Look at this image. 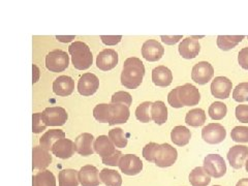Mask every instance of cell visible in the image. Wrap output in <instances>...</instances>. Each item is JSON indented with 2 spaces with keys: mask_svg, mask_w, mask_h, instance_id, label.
Here are the masks:
<instances>
[{
  "mask_svg": "<svg viewBox=\"0 0 248 186\" xmlns=\"http://www.w3.org/2000/svg\"><path fill=\"white\" fill-rule=\"evenodd\" d=\"M145 76V66L141 59L137 57H129L124 61L122 73H121V84L128 89H136L143 82Z\"/></svg>",
  "mask_w": 248,
  "mask_h": 186,
  "instance_id": "obj_1",
  "label": "cell"
},
{
  "mask_svg": "<svg viewBox=\"0 0 248 186\" xmlns=\"http://www.w3.org/2000/svg\"><path fill=\"white\" fill-rule=\"evenodd\" d=\"M68 52L72 55L74 67L79 71L88 69L93 62V56L89 46L83 42H75L68 46Z\"/></svg>",
  "mask_w": 248,
  "mask_h": 186,
  "instance_id": "obj_2",
  "label": "cell"
},
{
  "mask_svg": "<svg viewBox=\"0 0 248 186\" xmlns=\"http://www.w3.org/2000/svg\"><path fill=\"white\" fill-rule=\"evenodd\" d=\"M177 99L182 107L197 106L201 100V93L193 85L186 83L183 86H177Z\"/></svg>",
  "mask_w": 248,
  "mask_h": 186,
  "instance_id": "obj_3",
  "label": "cell"
},
{
  "mask_svg": "<svg viewBox=\"0 0 248 186\" xmlns=\"http://www.w3.org/2000/svg\"><path fill=\"white\" fill-rule=\"evenodd\" d=\"M69 64L67 53L62 50L51 51L46 56V67L53 73H61L65 71Z\"/></svg>",
  "mask_w": 248,
  "mask_h": 186,
  "instance_id": "obj_4",
  "label": "cell"
},
{
  "mask_svg": "<svg viewBox=\"0 0 248 186\" xmlns=\"http://www.w3.org/2000/svg\"><path fill=\"white\" fill-rule=\"evenodd\" d=\"M206 172L214 178H220L227 173V165L224 159L218 154H209L204 158Z\"/></svg>",
  "mask_w": 248,
  "mask_h": 186,
  "instance_id": "obj_5",
  "label": "cell"
},
{
  "mask_svg": "<svg viewBox=\"0 0 248 186\" xmlns=\"http://www.w3.org/2000/svg\"><path fill=\"white\" fill-rule=\"evenodd\" d=\"M178 158V152L176 148L170 144H159L156 158L154 164L158 168H169L172 167Z\"/></svg>",
  "mask_w": 248,
  "mask_h": 186,
  "instance_id": "obj_6",
  "label": "cell"
},
{
  "mask_svg": "<svg viewBox=\"0 0 248 186\" xmlns=\"http://www.w3.org/2000/svg\"><path fill=\"white\" fill-rule=\"evenodd\" d=\"M43 119L46 126H62L67 120L65 108L61 107L46 108L42 113Z\"/></svg>",
  "mask_w": 248,
  "mask_h": 186,
  "instance_id": "obj_7",
  "label": "cell"
},
{
  "mask_svg": "<svg viewBox=\"0 0 248 186\" xmlns=\"http://www.w3.org/2000/svg\"><path fill=\"white\" fill-rule=\"evenodd\" d=\"M119 169L127 176H136L142 172L143 162L135 154H124L119 161Z\"/></svg>",
  "mask_w": 248,
  "mask_h": 186,
  "instance_id": "obj_8",
  "label": "cell"
},
{
  "mask_svg": "<svg viewBox=\"0 0 248 186\" xmlns=\"http://www.w3.org/2000/svg\"><path fill=\"white\" fill-rule=\"evenodd\" d=\"M227 137V130L219 123H210L202 129V138L208 144H219Z\"/></svg>",
  "mask_w": 248,
  "mask_h": 186,
  "instance_id": "obj_9",
  "label": "cell"
},
{
  "mask_svg": "<svg viewBox=\"0 0 248 186\" xmlns=\"http://www.w3.org/2000/svg\"><path fill=\"white\" fill-rule=\"evenodd\" d=\"M214 76L213 66L207 61H201L192 67L191 79L200 85H205Z\"/></svg>",
  "mask_w": 248,
  "mask_h": 186,
  "instance_id": "obj_10",
  "label": "cell"
},
{
  "mask_svg": "<svg viewBox=\"0 0 248 186\" xmlns=\"http://www.w3.org/2000/svg\"><path fill=\"white\" fill-rule=\"evenodd\" d=\"M99 87L98 78L92 73H86L80 77L78 82V91L81 95L90 96L97 91Z\"/></svg>",
  "mask_w": 248,
  "mask_h": 186,
  "instance_id": "obj_11",
  "label": "cell"
},
{
  "mask_svg": "<svg viewBox=\"0 0 248 186\" xmlns=\"http://www.w3.org/2000/svg\"><path fill=\"white\" fill-rule=\"evenodd\" d=\"M118 63V54L113 49H105L98 53L96 57V66L100 71L108 72L116 67Z\"/></svg>",
  "mask_w": 248,
  "mask_h": 186,
  "instance_id": "obj_12",
  "label": "cell"
},
{
  "mask_svg": "<svg viewBox=\"0 0 248 186\" xmlns=\"http://www.w3.org/2000/svg\"><path fill=\"white\" fill-rule=\"evenodd\" d=\"M165 49L161 44L155 40L146 41L142 46V55L143 57L150 62L158 61L164 56Z\"/></svg>",
  "mask_w": 248,
  "mask_h": 186,
  "instance_id": "obj_13",
  "label": "cell"
},
{
  "mask_svg": "<svg viewBox=\"0 0 248 186\" xmlns=\"http://www.w3.org/2000/svg\"><path fill=\"white\" fill-rule=\"evenodd\" d=\"M248 157V147L244 145L232 146L228 152V160L232 169L239 170L243 167Z\"/></svg>",
  "mask_w": 248,
  "mask_h": 186,
  "instance_id": "obj_14",
  "label": "cell"
},
{
  "mask_svg": "<svg viewBox=\"0 0 248 186\" xmlns=\"http://www.w3.org/2000/svg\"><path fill=\"white\" fill-rule=\"evenodd\" d=\"M76 152L82 156H89L94 153V137L89 133H83L75 140Z\"/></svg>",
  "mask_w": 248,
  "mask_h": 186,
  "instance_id": "obj_15",
  "label": "cell"
},
{
  "mask_svg": "<svg viewBox=\"0 0 248 186\" xmlns=\"http://www.w3.org/2000/svg\"><path fill=\"white\" fill-rule=\"evenodd\" d=\"M232 84L227 77H216L211 84V93L216 98L226 99L230 96Z\"/></svg>",
  "mask_w": 248,
  "mask_h": 186,
  "instance_id": "obj_16",
  "label": "cell"
},
{
  "mask_svg": "<svg viewBox=\"0 0 248 186\" xmlns=\"http://www.w3.org/2000/svg\"><path fill=\"white\" fill-rule=\"evenodd\" d=\"M110 105V117H108V125L125 123L129 118V108L122 104H108Z\"/></svg>",
  "mask_w": 248,
  "mask_h": 186,
  "instance_id": "obj_17",
  "label": "cell"
},
{
  "mask_svg": "<svg viewBox=\"0 0 248 186\" xmlns=\"http://www.w3.org/2000/svg\"><path fill=\"white\" fill-rule=\"evenodd\" d=\"M99 179V172L94 166H84L79 170V182L82 186H98Z\"/></svg>",
  "mask_w": 248,
  "mask_h": 186,
  "instance_id": "obj_18",
  "label": "cell"
},
{
  "mask_svg": "<svg viewBox=\"0 0 248 186\" xmlns=\"http://www.w3.org/2000/svg\"><path fill=\"white\" fill-rule=\"evenodd\" d=\"M53 154L61 159L71 158L76 152L75 143L69 139H60L55 144L53 145L52 148Z\"/></svg>",
  "mask_w": 248,
  "mask_h": 186,
  "instance_id": "obj_19",
  "label": "cell"
},
{
  "mask_svg": "<svg viewBox=\"0 0 248 186\" xmlns=\"http://www.w3.org/2000/svg\"><path fill=\"white\" fill-rule=\"evenodd\" d=\"M197 37H186L179 45V53L184 59L196 58L201 51V45Z\"/></svg>",
  "mask_w": 248,
  "mask_h": 186,
  "instance_id": "obj_20",
  "label": "cell"
},
{
  "mask_svg": "<svg viewBox=\"0 0 248 186\" xmlns=\"http://www.w3.org/2000/svg\"><path fill=\"white\" fill-rule=\"evenodd\" d=\"M75 89V81L68 76H60L53 82V91L56 95L68 96Z\"/></svg>",
  "mask_w": 248,
  "mask_h": 186,
  "instance_id": "obj_21",
  "label": "cell"
},
{
  "mask_svg": "<svg viewBox=\"0 0 248 186\" xmlns=\"http://www.w3.org/2000/svg\"><path fill=\"white\" fill-rule=\"evenodd\" d=\"M52 162V156L49 151L45 150L41 146H35L32 149V169L44 170L48 168Z\"/></svg>",
  "mask_w": 248,
  "mask_h": 186,
  "instance_id": "obj_22",
  "label": "cell"
},
{
  "mask_svg": "<svg viewBox=\"0 0 248 186\" xmlns=\"http://www.w3.org/2000/svg\"><path fill=\"white\" fill-rule=\"evenodd\" d=\"M173 75L165 65H159L152 71V82L158 87H168L172 84Z\"/></svg>",
  "mask_w": 248,
  "mask_h": 186,
  "instance_id": "obj_23",
  "label": "cell"
},
{
  "mask_svg": "<svg viewBox=\"0 0 248 186\" xmlns=\"http://www.w3.org/2000/svg\"><path fill=\"white\" fill-rule=\"evenodd\" d=\"M94 151L100 157L107 158L111 156L116 151L115 145L111 142V140L107 136H98L94 141Z\"/></svg>",
  "mask_w": 248,
  "mask_h": 186,
  "instance_id": "obj_24",
  "label": "cell"
},
{
  "mask_svg": "<svg viewBox=\"0 0 248 186\" xmlns=\"http://www.w3.org/2000/svg\"><path fill=\"white\" fill-rule=\"evenodd\" d=\"M65 138V133L60 129H50L40 139V146L46 151H50L53 148V145L55 144L60 139Z\"/></svg>",
  "mask_w": 248,
  "mask_h": 186,
  "instance_id": "obj_25",
  "label": "cell"
},
{
  "mask_svg": "<svg viewBox=\"0 0 248 186\" xmlns=\"http://www.w3.org/2000/svg\"><path fill=\"white\" fill-rule=\"evenodd\" d=\"M188 179L192 186H208L211 182V176L203 167H197L190 172Z\"/></svg>",
  "mask_w": 248,
  "mask_h": 186,
  "instance_id": "obj_26",
  "label": "cell"
},
{
  "mask_svg": "<svg viewBox=\"0 0 248 186\" xmlns=\"http://www.w3.org/2000/svg\"><path fill=\"white\" fill-rule=\"evenodd\" d=\"M190 130L187 127L182 125L175 126L172 130V133H170V140H172V142L177 146L182 147L187 145L190 141Z\"/></svg>",
  "mask_w": 248,
  "mask_h": 186,
  "instance_id": "obj_27",
  "label": "cell"
},
{
  "mask_svg": "<svg viewBox=\"0 0 248 186\" xmlns=\"http://www.w3.org/2000/svg\"><path fill=\"white\" fill-rule=\"evenodd\" d=\"M151 116L152 120L157 124V125H162L168 120V108L164 102L157 100L152 104L151 107Z\"/></svg>",
  "mask_w": 248,
  "mask_h": 186,
  "instance_id": "obj_28",
  "label": "cell"
},
{
  "mask_svg": "<svg viewBox=\"0 0 248 186\" xmlns=\"http://www.w3.org/2000/svg\"><path fill=\"white\" fill-rule=\"evenodd\" d=\"M58 181L59 186H78L79 185V170L74 169L60 170Z\"/></svg>",
  "mask_w": 248,
  "mask_h": 186,
  "instance_id": "obj_29",
  "label": "cell"
},
{
  "mask_svg": "<svg viewBox=\"0 0 248 186\" xmlns=\"http://www.w3.org/2000/svg\"><path fill=\"white\" fill-rule=\"evenodd\" d=\"M100 182H103L106 186H121L122 177L117 170L110 169H103L99 173Z\"/></svg>",
  "mask_w": 248,
  "mask_h": 186,
  "instance_id": "obj_30",
  "label": "cell"
},
{
  "mask_svg": "<svg viewBox=\"0 0 248 186\" xmlns=\"http://www.w3.org/2000/svg\"><path fill=\"white\" fill-rule=\"evenodd\" d=\"M185 122L192 127L202 126L206 122V114L203 108H192L185 116Z\"/></svg>",
  "mask_w": 248,
  "mask_h": 186,
  "instance_id": "obj_31",
  "label": "cell"
},
{
  "mask_svg": "<svg viewBox=\"0 0 248 186\" xmlns=\"http://www.w3.org/2000/svg\"><path fill=\"white\" fill-rule=\"evenodd\" d=\"M244 35H218L217 36V46L222 51H229L241 43Z\"/></svg>",
  "mask_w": 248,
  "mask_h": 186,
  "instance_id": "obj_32",
  "label": "cell"
},
{
  "mask_svg": "<svg viewBox=\"0 0 248 186\" xmlns=\"http://www.w3.org/2000/svg\"><path fill=\"white\" fill-rule=\"evenodd\" d=\"M32 186H56L55 176L48 170L38 172L32 177Z\"/></svg>",
  "mask_w": 248,
  "mask_h": 186,
  "instance_id": "obj_33",
  "label": "cell"
},
{
  "mask_svg": "<svg viewBox=\"0 0 248 186\" xmlns=\"http://www.w3.org/2000/svg\"><path fill=\"white\" fill-rule=\"evenodd\" d=\"M108 139L111 140L115 147H118V148H125L127 145V138L124 134L123 129L119 127H116L108 131Z\"/></svg>",
  "mask_w": 248,
  "mask_h": 186,
  "instance_id": "obj_34",
  "label": "cell"
},
{
  "mask_svg": "<svg viewBox=\"0 0 248 186\" xmlns=\"http://www.w3.org/2000/svg\"><path fill=\"white\" fill-rule=\"evenodd\" d=\"M151 102H144L141 105H139L137 110H136V117L139 121H141L143 123H148L152 120V116H151V107H152Z\"/></svg>",
  "mask_w": 248,
  "mask_h": 186,
  "instance_id": "obj_35",
  "label": "cell"
},
{
  "mask_svg": "<svg viewBox=\"0 0 248 186\" xmlns=\"http://www.w3.org/2000/svg\"><path fill=\"white\" fill-rule=\"evenodd\" d=\"M209 116L213 120H221L222 118L226 117L228 113V108L221 102H215L213 103L210 108H209Z\"/></svg>",
  "mask_w": 248,
  "mask_h": 186,
  "instance_id": "obj_36",
  "label": "cell"
},
{
  "mask_svg": "<svg viewBox=\"0 0 248 186\" xmlns=\"http://www.w3.org/2000/svg\"><path fill=\"white\" fill-rule=\"evenodd\" d=\"M93 117L98 122L108 123V117H110V105L99 104L93 108Z\"/></svg>",
  "mask_w": 248,
  "mask_h": 186,
  "instance_id": "obj_37",
  "label": "cell"
},
{
  "mask_svg": "<svg viewBox=\"0 0 248 186\" xmlns=\"http://www.w3.org/2000/svg\"><path fill=\"white\" fill-rule=\"evenodd\" d=\"M232 98L238 103H243L248 100V83H240L232 92Z\"/></svg>",
  "mask_w": 248,
  "mask_h": 186,
  "instance_id": "obj_38",
  "label": "cell"
},
{
  "mask_svg": "<svg viewBox=\"0 0 248 186\" xmlns=\"http://www.w3.org/2000/svg\"><path fill=\"white\" fill-rule=\"evenodd\" d=\"M231 137L232 141L237 143H248V127L236 126L232 128Z\"/></svg>",
  "mask_w": 248,
  "mask_h": 186,
  "instance_id": "obj_39",
  "label": "cell"
},
{
  "mask_svg": "<svg viewBox=\"0 0 248 186\" xmlns=\"http://www.w3.org/2000/svg\"><path fill=\"white\" fill-rule=\"evenodd\" d=\"M112 104H122L125 105L129 108V106L133 103V97L129 94L128 92L125 91H118L114 93L111 98Z\"/></svg>",
  "mask_w": 248,
  "mask_h": 186,
  "instance_id": "obj_40",
  "label": "cell"
},
{
  "mask_svg": "<svg viewBox=\"0 0 248 186\" xmlns=\"http://www.w3.org/2000/svg\"><path fill=\"white\" fill-rule=\"evenodd\" d=\"M158 148H159V144L153 143V142L147 144L143 148V156H144V158L146 160L150 161V162H154L155 158H156Z\"/></svg>",
  "mask_w": 248,
  "mask_h": 186,
  "instance_id": "obj_41",
  "label": "cell"
},
{
  "mask_svg": "<svg viewBox=\"0 0 248 186\" xmlns=\"http://www.w3.org/2000/svg\"><path fill=\"white\" fill-rule=\"evenodd\" d=\"M46 125L43 119L42 113H34L32 115V131L33 134H41L46 129Z\"/></svg>",
  "mask_w": 248,
  "mask_h": 186,
  "instance_id": "obj_42",
  "label": "cell"
},
{
  "mask_svg": "<svg viewBox=\"0 0 248 186\" xmlns=\"http://www.w3.org/2000/svg\"><path fill=\"white\" fill-rule=\"evenodd\" d=\"M236 118L243 123H248V106L239 105L236 107Z\"/></svg>",
  "mask_w": 248,
  "mask_h": 186,
  "instance_id": "obj_43",
  "label": "cell"
},
{
  "mask_svg": "<svg viewBox=\"0 0 248 186\" xmlns=\"http://www.w3.org/2000/svg\"><path fill=\"white\" fill-rule=\"evenodd\" d=\"M122 157V153L120 150H117L114 154H112L111 156H108L107 158H103V164L110 166V167H117L119 166V161L120 158Z\"/></svg>",
  "mask_w": 248,
  "mask_h": 186,
  "instance_id": "obj_44",
  "label": "cell"
},
{
  "mask_svg": "<svg viewBox=\"0 0 248 186\" xmlns=\"http://www.w3.org/2000/svg\"><path fill=\"white\" fill-rule=\"evenodd\" d=\"M238 62L240 66L248 71V46L243 48L238 54Z\"/></svg>",
  "mask_w": 248,
  "mask_h": 186,
  "instance_id": "obj_45",
  "label": "cell"
},
{
  "mask_svg": "<svg viewBox=\"0 0 248 186\" xmlns=\"http://www.w3.org/2000/svg\"><path fill=\"white\" fill-rule=\"evenodd\" d=\"M100 40L107 46H115L121 42V35H100Z\"/></svg>",
  "mask_w": 248,
  "mask_h": 186,
  "instance_id": "obj_46",
  "label": "cell"
},
{
  "mask_svg": "<svg viewBox=\"0 0 248 186\" xmlns=\"http://www.w3.org/2000/svg\"><path fill=\"white\" fill-rule=\"evenodd\" d=\"M160 38L166 45H175L181 40L182 35H160Z\"/></svg>",
  "mask_w": 248,
  "mask_h": 186,
  "instance_id": "obj_47",
  "label": "cell"
},
{
  "mask_svg": "<svg viewBox=\"0 0 248 186\" xmlns=\"http://www.w3.org/2000/svg\"><path fill=\"white\" fill-rule=\"evenodd\" d=\"M32 69H33V83H36L40 79V69H38L36 64L32 65Z\"/></svg>",
  "mask_w": 248,
  "mask_h": 186,
  "instance_id": "obj_48",
  "label": "cell"
},
{
  "mask_svg": "<svg viewBox=\"0 0 248 186\" xmlns=\"http://www.w3.org/2000/svg\"><path fill=\"white\" fill-rule=\"evenodd\" d=\"M56 38L58 41H60V42H63V43H68V42H71L72 40H74L75 38V35H72V36H56Z\"/></svg>",
  "mask_w": 248,
  "mask_h": 186,
  "instance_id": "obj_49",
  "label": "cell"
},
{
  "mask_svg": "<svg viewBox=\"0 0 248 186\" xmlns=\"http://www.w3.org/2000/svg\"><path fill=\"white\" fill-rule=\"evenodd\" d=\"M236 186H248V178H243V179L239 180Z\"/></svg>",
  "mask_w": 248,
  "mask_h": 186,
  "instance_id": "obj_50",
  "label": "cell"
},
{
  "mask_svg": "<svg viewBox=\"0 0 248 186\" xmlns=\"http://www.w3.org/2000/svg\"><path fill=\"white\" fill-rule=\"evenodd\" d=\"M245 169H246V172L248 173V158L246 159V162H245Z\"/></svg>",
  "mask_w": 248,
  "mask_h": 186,
  "instance_id": "obj_51",
  "label": "cell"
},
{
  "mask_svg": "<svg viewBox=\"0 0 248 186\" xmlns=\"http://www.w3.org/2000/svg\"><path fill=\"white\" fill-rule=\"evenodd\" d=\"M213 186H220V185H213Z\"/></svg>",
  "mask_w": 248,
  "mask_h": 186,
  "instance_id": "obj_52",
  "label": "cell"
},
{
  "mask_svg": "<svg viewBox=\"0 0 248 186\" xmlns=\"http://www.w3.org/2000/svg\"><path fill=\"white\" fill-rule=\"evenodd\" d=\"M247 40H248V36H247Z\"/></svg>",
  "mask_w": 248,
  "mask_h": 186,
  "instance_id": "obj_53",
  "label": "cell"
}]
</instances>
